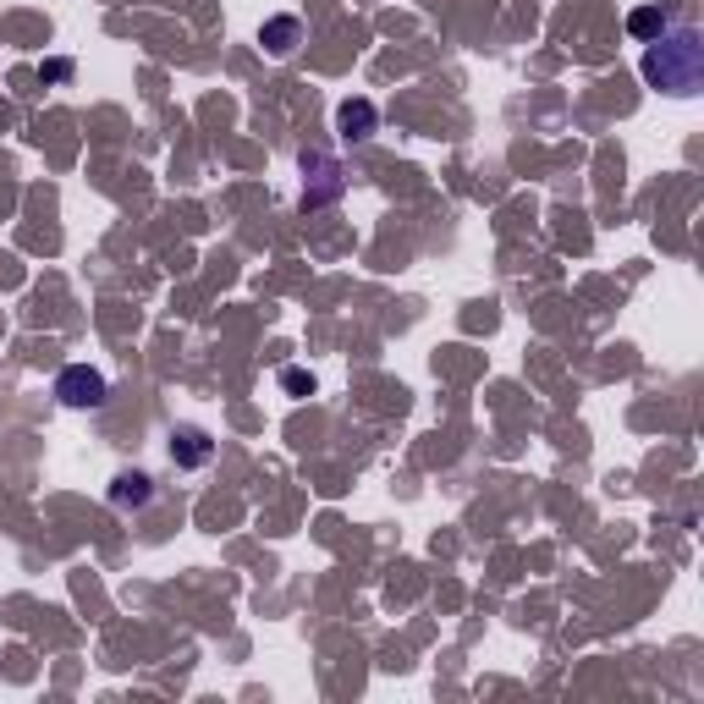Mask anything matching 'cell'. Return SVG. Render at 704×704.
Listing matches in <instances>:
<instances>
[{"label": "cell", "instance_id": "1", "mask_svg": "<svg viewBox=\"0 0 704 704\" xmlns=\"http://www.w3.org/2000/svg\"><path fill=\"white\" fill-rule=\"evenodd\" d=\"M644 83L671 100H688L704 88V34L699 28H661L644 50Z\"/></svg>", "mask_w": 704, "mask_h": 704}, {"label": "cell", "instance_id": "2", "mask_svg": "<svg viewBox=\"0 0 704 704\" xmlns=\"http://www.w3.org/2000/svg\"><path fill=\"white\" fill-rule=\"evenodd\" d=\"M303 210H325V204H336L341 193H347V171H341V160H330V154H319V149H303Z\"/></svg>", "mask_w": 704, "mask_h": 704}, {"label": "cell", "instance_id": "3", "mask_svg": "<svg viewBox=\"0 0 704 704\" xmlns=\"http://www.w3.org/2000/svg\"><path fill=\"white\" fill-rule=\"evenodd\" d=\"M55 397H61L66 407H105L111 386H105L100 369H88V364H66V369L55 375Z\"/></svg>", "mask_w": 704, "mask_h": 704}, {"label": "cell", "instance_id": "4", "mask_svg": "<svg viewBox=\"0 0 704 704\" xmlns=\"http://www.w3.org/2000/svg\"><path fill=\"white\" fill-rule=\"evenodd\" d=\"M210 457H215V440H210L199 424L171 429V463H176V468H204Z\"/></svg>", "mask_w": 704, "mask_h": 704}, {"label": "cell", "instance_id": "5", "mask_svg": "<svg viewBox=\"0 0 704 704\" xmlns=\"http://www.w3.org/2000/svg\"><path fill=\"white\" fill-rule=\"evenodd\" d=\"M375 127H380V111H375L369 100H347V105L336 111V133H341L347 143H364V138H375Z\"/></svg>", "mask_w": 704, "mask_h": 704}, {"label": "cell", "instance_id": "6", "mask_svg": "<svg viewBox=\"0 0 704 704\" xmlns=\"http://www.w3.org/2000/svg\"><path fill=\"white\" fill-rule=\"evenodd\" d=\"M154 501V479L149 474H116L111 485V506L116 512H133V506H149Z\"/></svg>", "mask_w": 704, "mask_h": 704}, {"label": "cell", "instance_id": "7", "mask_svg": "<svg viewBox=\"0 0 704 704\" xmlns=\"http://www.w3.org/2000/svg\"><path fill=\"white\" fill-rule=\"evenodd\" d=\"M298 39H303V23H298V17H271V23L259 28V45L271 50V55H292Z\"/></svg>", "mask_w": 704, "mask_h": 704}, {"label": "cell", "instance_id": "8", "mask_svg": "<svg viewBox=\"0 0 704 704\" xmlns=\"http://www.w3.org/2000/svg\"><path fill=\"white\" fill-rule=\"evenodd\" d=\"M661 28H671L661 7H633V12H628V34H633V39H644V45H650Z\"/></svg>", "mask_w": 704, "mask_h": 704}, {"label": "cell", "instance_id": "9", "mask_svg": "<svg viewBox=\"0 0 704 704\" xmlns=\"http://www.w3.org/2000/svg\"><path fill=\"white\" fill-rule=\"evenodd\" d=\"M281 386H287V391H314V375H303V369H287V375H281Z\"/></svg>", "mask_w": 704, "mask_h": 704}]
</instances>
